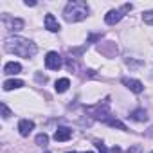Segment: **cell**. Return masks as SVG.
I'll list each match as a JSON object with an SVG mask.
<instances>
[{
  "label": "cell",
  "instance_id": "cell-7",
  "mask_svg": "<svg viewBox=\"0 0 153 153\" xmlns=\"http://www.w3.org/2000/svg\"><path fill=\"white\" fill-rule=\"evenodd\" d=\"M2 20H4V24L7 25V29H9V31H20V29L24 27V20H20V18L2 16Z\"/></svg>",
  "mask_w": 153,
  "mask_h": 153
},
{
  "label": "cell",
  "instance_id": "cell-17",
  "mask_svg": "<svg viewBox=\"0 0 153 153\" xmlns=\"http://www.w3.org/2000/svg\"><path fill=\"white\" fill-rule=\"evenodd\" d=\"M94 144L97 146V149H99L101 153H108V151H106V148H105V144H103L101 140H94Z\"/></svg>",
  "mask_w": 153,
  "mask_h": 153
},
{
  "label": "cell",
  "instance_id": "cell-16",
  "mask_svg": "<svg viewBox=\"0 0 153 153\" xmlns=\"http://www.w3.org/2000/svg\"><path fill=\"white\" fill-rule=\"evenodd\" d=\"M2 114H4V119H9L11 117V110L6 106V103H2Z\"/></svg>",
  "mask_w": 153,
  "mask_h": 153
},
{
  "label": "cell",
  "instance_id": "cell-20",
  "mask_svg": "<svg viewBox=\"0 0 153 153\" xmlns=\"http://www.w3.org/2000/svg\"><path fill=\"white\" fill-rule=\"evenodd\" d=\"M45 153H51V151H45Z\"/></svg>",
  "mask_w": 153,
  "mask_h": 153
},
{
  "label": "cell",
  "instance_id": "cell-13",
  "mask_svg": "<svg viewBox=\"0 0 153 153\" xmlns=\"http://www.w3.org/2000/svg\"><path fill=\"white\" fill-rule=\"evenodd\" d=\"M68 87H70V81H68V78H61V79H58L56 81V92L58 94H63V92H67L68 90Z\"/></svg>",
  "mask_w": 153,
  "mask_h": 153
},
{
  "label": "cell",
  "instance_id": "cell-21",
  "mask_svg": "<svg viewBox=\"0 0 153 153\" xmlns=\"http://www.w3.org/2000/svg\"><path fill=\"white\" fill-rule=\"evenodd\" d=\"M151 153H153V151H151Z\"/></svg>",
  "mask_w": 153,
  "mask_h": 153
},
{
  "label": "cell",
  "instance_id": "cell-8",
  "mask_svg": "<svg viewBox=\"0 0 153 153\" xmlns=\"http://www.w3.org/2000/svg\"><path fill=\"white\" fill-rule=\"evenodd\" d=\"M33 130H34V123H33V121H29V119H22V121L18 123V131H20L22 137H27Z\"/></svg>",
  "mask_w": 153,
  "mask_h": 153
},
{
  "label": "cell",
  "instance_id": "cell-6",
  "mask_svg": "<svg viewBox=\"0 0 153 153\" xmlns=\"http://www.w3.org/2000/svg\"><path fill=\"white\" fill-rule=\"evenodd\" d=\"M72 137V130L67 128V126H59L56 131H54V140L56 142H65Z\"/></svg>",
  "mask_w": 153,
  "mask_h": 153
},
{
  "label": "cell",
  "instance_id": "cell-2",
  "mask_svg": "<svg viewBox=\"0 0 153 153\" xmlns=\"http://www.w3.org/2000/svg\"><path fill=\"white\" fill-rule=\"evenodd\" d=\"M88 16V6L85 2H68L65 6V11H63V18L67 22H81Z\"/></svg>",
  "mask_w": 153,
  "mask_h": 153
},
{
  "label": "cell",
  "instance_id": "cell-18",
  "mask_svg": "<svg viewBox=\"0 0 153 153\" xmlns=\"http://www.w3.org/2000/svg\"><path fill=\"white\" fill-rule=\"evenodd\" d=\"M68 153H76V151H68Z\"/></svg>",
  "mask_w": 153,
  "mask_h": 153
},
{
  "label": "cell",
  "instance_id": "cell-15",
  "mask_svg": "<svg viewBox=\"0 0 153 153\" xmlns=\"http://www.w3.org/2000/svg\"><path fill=\"white\" fill-rule=\"evenodd\" d=\"M142 20H144L148 25H153V9H151V11L142 13Z\"/></svg>",
  "mask_w": 153,
  "mask_h": 153
},
{
  "label": "cell",
  "instance_id": "cell-14",
  "mask_svg": "<svg viewBox=\"0 0 153 153\" xmlns=\"http://www.w3.org/2000/svg\"><path fill=\"white\" fill-rule=\"evenodd\" d=\"M47 142H49V135L47 133H38L36 135V144L38 146H47Z\"/></svg>",
  "mask_w": 153,
  "mask_h": 153
},
{
  "label": "cell",
  "instance_id": "cell-19",
  "mask_svg": "<svg viewBox=\"0 0 153 153\" xmlns=\"http://www.w3.org/2000/svg\"><path fill=\"white\" fill-rule=\"evenodd\" d=\"M85 153H92V151H85Z\"/></svg>",
  "mask_w": 153,
  "mask_h": 153
},
{
  "label": "cell",
  "instance_id": "cell-1",
  "mask_svg": "<svg viewBox=\"0 0 153 153\" xmlns=\"http://www.w3.org/2000/svg\"><path fill=\"white\" fill-rule=\"evenodd\" d=\"M4 49L15 56H20V58H33L36 52H38V47L36 43H33L31 40L27 38H20V36H9L4 40Z\"/></svg>",
  "mask_w": 153,
  "mask_h": 153
},
{
  "label": "cell",
  "instance_id": "cell-10",
  "mask_svg": "<svg viewBox=\"0 0 153 153\" xmlns=\"http://www.w3.org/2000/svg\"><path fill=\"white\" fill-rule=\"evenodd\" d=\"M20 72H22V65L16 63V61H9V63L4 65V74H7V76H15V74H20Z\"/></svg>",
  "mask_w": 153,
  "mask_h": 153
},
{
  "label": "cell",
  "instance_id": "cell-4",
  "mask_svg": "<svg viewBox=\"0 0 153 153\" xmlns=\"http://www.w3.org/2000/svg\"><path fill=\"white\" fill-rule=\"evenodd\" d=\"M45 67L49 70H59L61 68V56L58 52H54V51L47 52V56H45Z\"/></svg>",
  "mask_w": 153,
  "mask_h": 153
},
{
  "label": "cell",
  "instance_id": "cell-3",
  "mask_svg": "<svg viewBox=\"0 0 153 153\" xmlns=\"http://www.w3.org/2000/svg\"><path fill=\"white\" fill-rule=\"evenodd\" d=\"M131 4H124L121 9H112V11H108L106 15H105V22L108 24V25H115L117 22H121V18L124 16V13H128V11H131Z\"/></svg>",
  "mask_w": 153,
  "mask_h": 153
},
{
  "label": "cell",
  "instance_id": "cell-11",
  "mask_svg": "<svg viewBox=\"0 0 153 153\" xmlns=\"http://www.w3.org/2000/svg\"><path fill=\"white\" fill-rule=\"evenodd\" d=\"M130 119H133V121H139V123H144V121H148L146 110H144V108H137V110H133V112L130 114Z\"/></svg>",
  "mask_w": 153,
  "mask_h": 153
},
{
  "label": "cell",
  "instance_id": "cell-12",
  "mask_svg": "<svg viewBox=\"0 0 153 153\" xmlns=\"http://www.w3.org/2000/svg\"><path fill=\"white\" fill-rule=\"evenodd\" d=\"M20 87H24V81L22 79H7V81H4V90L6 92L15 90V88H20Z\"/></svg>",
  "mask_w": 153,
  "mask_h": 153
},
{
  "label": "cell",
  "instance_id": "cell-5",
  "mask_svg": "<svg viewBox=\"0 0 153 153\" xmlns=\"http://www.w3.org/2000/svg\"><path fill=\"white\" fill-rule=\"evenodd\" d=\"M123 85L124 87H128L131 92H135V94H140L142 90H144V85L139 81V79H131V78H123Z\"/></svg>",
  "mask_w": 153,
  "mask_h": 153
},
{
  "label": "cell",
  "instance_id": "cell-9",
  "mask_svg": "<svg viewBox=\"0 0 153 153\" xmlns=\"http://www.w3.org/2000/svg\"><path fill=\"white\" fill-rule=\"evenodd\" d=\"M45 29H47V31H51V33H58L61 27H59L58 20H56L52 15H45Z\"/></svg>",
  "mask_w": 153,
  "mask_h": 153
}]
</instances>
